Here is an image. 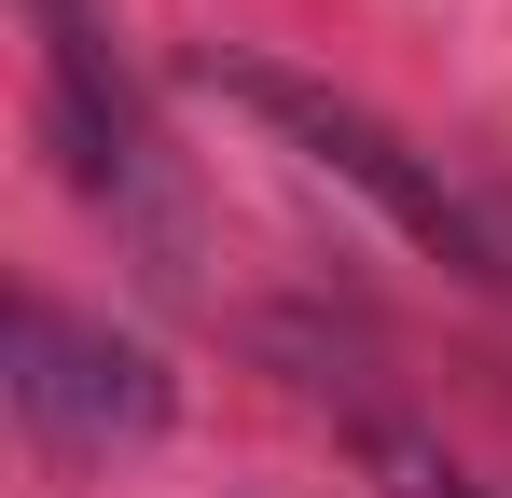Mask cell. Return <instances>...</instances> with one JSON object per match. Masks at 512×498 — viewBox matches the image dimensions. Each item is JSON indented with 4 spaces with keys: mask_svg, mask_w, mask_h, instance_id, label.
<instances>
[{
    "mask_svg": "<svg viewBox=\"0 0 512 498\" xmlns=\"http://www.w3.org/2000/svg\"><path fill=\"white\" fill-rule=\"evenodd\" d=\"M14 415L42 429V443H153L167 429V360L153 346H125V332L97 319H56V305H14Z\"/></svg>",
    "mask_w": 512,
    "mask_h": 498,
    "instance_id": "3",
    "label": "cell"
},
{
    "mask_svg": "<svg viewBox=\"0 0 512 498\" xmlns=\"http://www.w3.org/2000/svg\"><path fill=\"white\" fill-rule=\"evenodd\" d=\"M194 83H208V97H236L250 125H277L319 180H346V194H360L402 249H429L443 277L512 291V236L457 194V180H443V153H416L402 125H374L360 97H333V83H305V70H277V56H236V42H208V56H194Z\"/></svg>",
    "mask_w": 512,
    "mask_h": 498,
    "instance_id": "1",
    "label": "cell"
},
{
    "mask_svg": "<svg viewBox=\"0 0 512 498\" xmlns=\"http://www.w3.org/2000/svg\"><path fill=\"white\" fill-rule=\"evenodd\" d=\"M42 139H56V166H70V194H97L125 236L180 249L153 125H139V97H125V70H111V42H97L84 0H42Z\"/></svg>",
    "mask_w": 512,
    "mask_h": 498,
    "instance_id": "2",
    "label": "cell"
},
{
    "mask_svg": "<svg viewBox=\"0 0 512 498\" xmlns=\"http://www.w3.org/2000/svg\"><path fill=\"white\" fill-rule=\"evenodd\" d=\"M346 443H360V471H388L402 498H471V471H457L429 429H402V415H374V402L346 415Z\"/></svg>",
    "mask_w": 512,
    "mask_h": 498,
    "instance_id": "4",
    "label": "cell"
}]
</instances>
